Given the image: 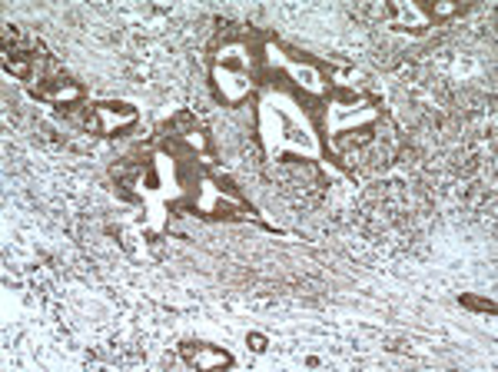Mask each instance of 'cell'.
<instances>
[{
    "mask_svg": "<svg viewBox=\"0 0 498 372\" xmlns=\"http://www.w3.org/2000/svg\"><path fill=\"white\" fill-rule=\"evenodd\" d=\"M130 127H137V110L127 103H97L84 113V130L97 137H123Z\"/></svg>",
    "mask_w": 498,
    "mask_h": 372,
    "instance_id": "obj_1",
    "label": "cell"
},
{
    "mask_svg": "<svg viewBox=\"0 0 498 372\" xmlns=\"http://www.w3.org/2000/svg\"><path fill=\"white\" fill-rule=\"evenodd\" d=\"M183 356H186V362H193V366H229V356L227 352H209L206 346H183Z\"/></svg>",
    "mask_w": 498,
    "mask_h": 372,
    "instance_id": "obj_3",
    "label": "cell"
},
{
    "mask_svg": "<svg viewBox=\"0 0 498 372\" xmlns=\"http://www.w3.org/2000/svg\"><path fill=\"white\" fill-rule=\"evenodd\" d=\"M33 97L44 100V103H50V107H57V110H67V113H74L76 107H84V90H80V84L70 77H60V74L40 80V84L33 87Z\"/></svg>",
    "mask_w": 498,
    "mask_h": 372,
    "instance_id": "obj_2",
    "label": "cell"
},
{
    "mask_svg": "<svg viewBox=\"0 0 498 372\" xmlns=\"http://www.w3.org/2000/svg\"><path fill=\"white\" fill-rule=\"evenodd\" d=\"M246 342H249V346H253L256 352L266 350V336H260V332H253V336H246Z\"/></svg>",
    "mask_w": 498,
    "mask_h": 372,
    "instance_id": "obj_4",
    "label": "cell"
}]
</instances>
